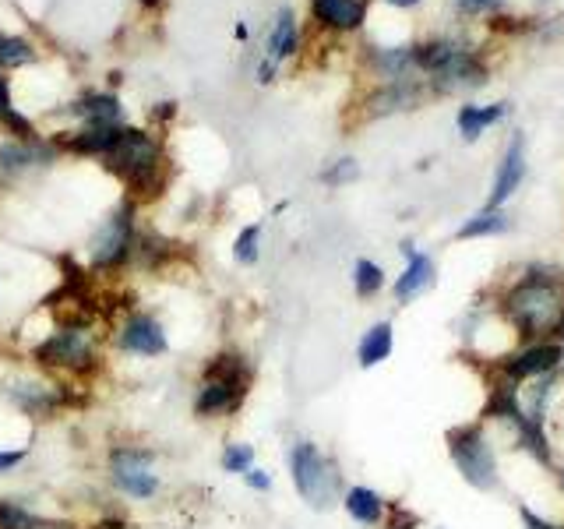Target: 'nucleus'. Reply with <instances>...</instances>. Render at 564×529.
I'll use <instances>...</instances> for the list:
<instances>
[{"label": "nucleus", "instance_id": "f257e3e1", "mask_svg": "<svg viewBox=\"0 0 564 529\" xmlns=\"http://www.w3.org/2000/svg\"><path fill=\"white\" fill-rule=\"evenodd\" d=\"M501 314L522 339L557 336L564 325V276L557 269H529L505 293Z\"/></svg>", "mask_w": 564, "mask_h": 529}, {"label": "nucleus", "instance_id": "f03ea898", "mask_svg": "<svg viewBox=\"0 0 564 529\" xmlns=\"http://www.w3.org/2000/svg\"><path fill=\"white\" fill-rule=\"evenodd\" d=\"M290 470H293V484H297L300 498L311 508H328L339 494V473L335 466L318 452V445L311 441H300L293 445L290 455Z\"/></svg>", "mask_w": 564, "mask_h": 529}, {"label": "nucleus", "instance_id": "7ed1b4c3", "mask_svg": "<svg viewBox=\"0 0 564 529\" xmlns=\"http://www.w3.org/2000/svg\"><path fill=\"white\" fill-rule=\"evenodd\" d=\"M448 452H452V462L459 466L469 487L490 491L498 484V459H494V448L483 438L480 427H455V431H448Z\"/></svg>", "mask_w": 564, "mask_h": 529}, {"label": "nucleus", "instance_id": "20e7f679", "mask_svg": "<svg viewBox=\"0 0 564 529\" xmlns=\"http://www.w3.org/2000/svg\"><path fill=\"white\" fill-rule=\"evenodd\" d=\"M247 392V371H244V360L237 357H219L216 364L208 367V378L198 392V417H216V413H230L240 406Z\"/></svg>", "mask_w": 564, "mask_h": 529}, {"label": "nucleus", "instance_id": "39448f33", "mask_svg": "<svg viewBox=\"0 0 564 529\" xmlns=\"http://www.w3.org/2000/svg\"><path fill=\"white\" fill-rule=\"evenodd\" d=\"M159 159H163V152H159L156 138L138 131V127H127L124 138L117 142V149L106 156V163H110V170L120 173L131 187H145L152 173H156Z\"/></svg>", "mask_w": 564, "mask_h": 529}, {"label": "nucleus", "instance_id": "423d86ee", "mask_svg": "<svg viewBox=\"0 0 564 529\" xmlns=\"http://www.w3.org/2000/svg\"><path fill=\"white\" fill-rule=\"evenodd\" d=\"M36 360L46 367H67V371H89L96 364V350H92L89 336L82 328H64L53 332L43 346L36 350Z\"/></svg>", "mask_w": 564, "mask_h": 529}, {"label": "nucleus", "instance_id": "0eeeda50", "mask_svg": "<svg viewBox=\"0 0 564 529\" xmlns=\"http://www.w3.org/2000/svg\"><path fill=\"white\" fill-rule=\"evenodd\" d=\"M131 244H134V212L131 205H124V209H117L106 219L103 230L92 240V265L96 269H113V265H120L131 254Z\"/></svg>", "mask_w": 564, "mask_h": 529}, {"label": "nucleus", "instance_id": "6e6552de", "mask_svg": "<svg viewBox=\"0 0 564 529\" xmlns=\"http://www.w3.org/2000/svg\"><path fill=\"white\" fill-rule=\"evenodd\" d=\"M113 480L120 491H127L131 498H152L159 491V477L152 473V455L134 452V448H117L113 452Z\"/></svg>", "mask_w": 564, "mask_h": 529}, {"label": "nucleus", "instance_id": "1a4fd4ad", "mask_svg": "<svg viewBox=\"0 0 564 529\" xmlns=\"http://www.w3.org/2000/svg\"><path fill=\"white\" fill-rule=\"evenodd\" d=\"M564 364V346L561 343H529L526 350L512 353V357L501 360V371L508 381H533L543 374L557 371Z\"/></svg>", "mask_w": 564, "mask_h": 529}, {"label": "nucleus", "instance_id": "9d476101", "mask_svg": "<svg viewBox=\"0 0 564 529\" xmlns=\"http://www.w3.org/2000/svg\"><path fill=\"white\" fill-rule=\"evenodd\" d=\"M483 82H487V68H483V60L469 50H459L445 68L434 71V78H431L434 92H441V96H452V92H462V89H480Z\"/></svg>", "mask_w": 564, "mask_h": 529}, {"label": "nucleus", "instance_id": "9b49d317", "mask_svg": "<svg viewBox=\"0 0 564 529\" xmlns=\"http://www.w3.org/2000/svg\"><path fill=\"white\" fill-rule=\"evenodd\" d=\"M522 177H526V142H522V135H515L505 152V159H501V166H498V177H494V191H490V198H487V209H501V205L519 191Z\"/></svg>", "mask_w": 564, "mask_h": 529}, {"label": "nucleus", "instance_id": "f8f14e48", "mask_svg": "<svg viewBox=\"0 0 564 529\" xmlns=\"http://www.w3.org/2000/svg\"><path fill=\"white\" fill-rule=\"evenodd\" d=\"M120 350L141 353V357H159L166 353V332L156 318L149 314H134L127 318V325L120 328Z\"/></svg>", "mask_w": 564, "mask_h": 529}, {"label": "nucleus", "instance_id": "ddd939ff", "mask_svg": "<svg viewBox=\"0 0 564 529\" xmlns=\"http://www.w3.org/2000/svg\"><path fill=\"white\" fill-rule=\"evenodd\" d=\"M46 163H53V149L43 142L22 138V142L0 145V170L4 173H25V170H36V166H46Z\"/></svg>", "mask_w": 564, "mask_h": 529}, {"label": "nucleus", "instance_id": "4468645a", "mask_svg": "<svg viewBox=\"0 0 564 529\" xmlns=\"http://www.w3.org/2000/svg\"><path fill=\"white\" fill-rule=\"evenodd\" d=\"M311 8L321 25L339 29V32L360 29V22H364V15H367L364 0H311Z\"/></svg>", "mask_w": 564, "mask_h": 529}, {"label": "nucleus", "instance_id": "2eb2a0df", "mask_svg": "<svg viewBox=\"0 0 564 529\" xmlns=\"http://www.w3.org/2000/svg\"><path fill=\"white\" fill-rule=\"evenodd\" d=\"M406 261H409L406 272H402L399 283H395V300H399V304H413L423 290L434 286V261L427 258V254L416 251L413 258H406Z\"/></svg>", "mask_w": 564, "mask_h": 529}, {"label": "nucleus", "instance_id": "dca6fc26", "mask_svg": "<svg viewBox=\"0 0 564 529\" xmlns=\"http://www.w3.org/2000/svg\"><path fill=\"white\" fill-rule=\"evenodd\" d=\"M423 99V89L416 82H409V78H395V82H388L381 92H374L371 96V117H381V113H395V110H409V106H416Z\"/></svg>", "mask_w": 564, "mask_h": 529}, {"label": "nucleus", "instance_id": "f3484780", "mask_svg": "<svg viewBox=\"0 0 564 529\" xmlns=\"http://www.w3.org/2000/svg\"><path fill=\"white\" fill-rule=\"evenodd\" d=\"M124 131L127 127H117V124H92V127H85V131H78L67 145L75 152H82V156H110L120 138H124Z\"/></svg>", "mask_w": 564, "mask_h": 529}, {"label": "nucleus", "instance_id": "a211bd4d", "mask_svg": "<svg viewBox=\"0 0 564 529\" xmlns=\"http://www.w3.org/2000/svg\"><path fill=\"white\" fill-rule=\"evenodd\" d=\"M392 343H395L392 325H388V321H378V325H374L371 332H367V336L360 339V346H357L360 367H378V364H385V360L392 357Z\"/></svg>", "mask_w": 564, "mask_h": 529}, {"label": "nucleus", "instance_id": "6ab92c4d", "mask_svg": "<svg viewBox=\"0 0 564 529\" xmlns=\"http://www.w3.org/2000/svg\"><path fill=\"white\" fill-rule=\"evenodd\" d=\"M342 505H346L349 519L364 522V526H378L381 515H385V501H381V494L371 491V487H349Z\"/></svg>", "mask_w": 564, "mask_h": 529}, {"label": "nucleus", "instance_id": "aec40b11", "mask_svg": "<svg viewBox=\"0 0 564 529\" xmlns=\"http://www.w3.org/2000/svg\"><path fill=\"white\" fill-rule=\"evenodd\" d=\"M459 50H462V46L455 43V39H431V43L413 46V64L420 71H427V75H434V71L445 68L448 60H452Z\"/></svg>", "mask_w": 564, "mask_h": 529}, {"label": "nucleus", "instance_id": "412c9836", "mask_svg": "<svg viewBox=\"0 0 564 529\" xmlns=\"http://www.w3.org/2000/svg\"><path fill=\"white\" fill-rule=\"evenodd\" d=\"M293 50H297V18L290 8H282L272 25V36H268V60L290 57Z\"/></svg>", "mask_w": 564, "mask_h": 529}, {"label": "nucleus", "instance_id": "4be33fe9", "mask_svg": "<svg viewBox=\"0 0 564 529\" xmlns=\"http://www.w3.org/2000/svg\"><path fill=\"white\" fill-rule=\"evenodd\" d=\"M508 113L505 103H494L487 106V110H480V106H462L459 110V131L466 142H476V138L483 135V127H490L494 120H501Z\"/></svg>", "mask_w": 564, "mask_h": 529}, {"label": "nucleus", "instance_id": "5701e85b", "mask_svg": "<svg viewBox=\"0 0 564 529\" xmlns=\"http://www.w3.org/2000/svg\"><path fill=\"white\" fill-rule=\"evenodd\" d=\"M75 113H82L85 120L92 124H117L120 117H124V110H120V99L117 96H85L82 103L75 106Z\"/></svg>", "mask_w": 564, "mask_h": 529}, {"label": "nucleus", "instance_id": "b1692460", "mask_svg": "<svg viewBox=\"0 0 564 529\" xmlns=\"http://www.w3.org/2000/svg\"><path fill=\"white\" fill-rule=\"evenodd\" d=\"M508 230V219L501 216L498 209H487L480 212V216H473L469 223L459 226V240H469V237H494V233H505Z\"/></svg>", "mask_w": 564, "mask_h": 529}, {"label": "nucleus", "instance_id": "393cba45", "mask_svg": "<svg viewBox=\"0 0 564 529\" xmlns=\"http://www.w3.org/2000/svg\"><path fill=\"white\" fill-rule=\"evenodd\" d=\"M374 68L381 71V75H388L395 82V78H406L409 68H416L413 64V50H374Z\"/></svg>", "mask_w": 564, "mask_h": 529}, {"label": "nucleus", "instance_id": "a878e982", "mask_svg": "<svg viewBox=\"0 0 564 529\" xmlns=\"http://www.w3.org/2000/svg\"><path fill=\"white\" fill-rule=\"evenodd\" d=\"M32 57H36V50H32L25 39L4 36V32H0V68H22Z\"/></svg>", "mask_w": 564, "mask_h": 529}, {"label": "nucleus", "instance_id": "bb28decb", "mask_svg": "<svg viewBox=\"0 0 564 529\" xmlns=\"http://www.w3.org/2000/svg\"><path fill=\"white\" fill-rule=\"evenodd\" d=\"M353 286H357L360 297H374V293L385 286V272L374 265V261L360 258L357 261V269H353Z\"/></svg>", "mask_w": 564, "mask_h": 529}, {"label": "nucleus", "instance_id": "cd10ccee", "mask_svg": "<svg viewBox=\"0 0 564 529\" xmlns=\"http://www.w3.org/2000/svg\"><path fill=\"white\" fill-rule=\"evenodd\" d=\"M11 395H15L18 403H22L29 413H43V410H50V406L57 403V399H53V395L46 392L43 385H18Z\"/></svg>", "mask_w": 564, "mask_h": 529}, {"label": "nucleus", "instance_id": "c85d7f7f", "mask_svg": "<svg viewBox=\"0 0 564 529\" xmlns=\"http://www.w3.org/2000/svg\"><path fill=\"white\" fill-rule=\"evenodd\" d=\"M258 244H261V226H247L237 237V244H233V254H237L240 265H254L258 261Z\"/></svg>", "mask_w": 564, "mask_h": 529}, {"label": "nucleus", "instance_id": "c756f323", "mask_svg": "<svg viewBox=\"0 0 564 529\" xmlns=\"http://www.w3.org/2000/svg\"><path fill=\"white\" fill-rule=\"evenodd\" d=\"M251 462H254L251 445H230L223 455V470L226 473H247L251 470Z\"/></svg>", "mask_w": 564, "mask_h": 529}, {"label": "nucleus", "instance_id": "7c9ffc66", "mask_svg": "<svg viewBox=\"0 0 564 529\" xmlns=\"http://www.w3.org/2000/svg\"><path fill=\"white\" fill-rule=\"evenodd\" d=\"M321 177H325V184H346V180L357 177V159H339V163L321 173Z\"/></svg>", "mask_w": 564, "mask_h": 529}, {"label": "nucleus", "instance_id": "2f4dec72", "mask_svg": "<svg viewBox=\"0 0 564 529\" xmlns=\"http://www.w3.org/2000/svg\"><path fill=\"white\" fill-rule=\"evenodd\" d=\"M416 515L409 512V508H402V505H395L392 508V515H388V522H385V529H416Z\"/></svg>", "mask_w": 564, "mask_h": 529}, {"label": "nucleus", "instance_id": "473e14b6", "mask_svg": "<svg viewBox=\"0 0 564 529\" xmlns=\"http://www.w3.org/2000/svg\"><path fill=\"white\" fill-rule=\"evenodd\" d=\"M466 15H480V11H494V8H501V0H455Z\"/></svg>", "mask_w": 564, "mask_h": 529}, {"label": "nucleus", "instance_id": "72a5a7b5", "mask_svg": "<svg viewBox=\"0 0 564 529\" xmlns=\"http://www.w3.org/2000/svg\"><path fill=\"white\" fill-rule=\"evenodd\" d=\"M244 480L254 487V491H268V487H272V477H268V473H261V470H254V466L244 473Z\"/></svg>", "mask_w": 564, "mask_h": 529}, {"label": "nucleus", "instance_id": "f704fd0d", "mask_svg": "<svg viewBox=\"0 0 564 529\" xmlns=\"http://www.w3.org/2000/svg\"><path fill=\"white\" fill-rule=\"evenodd\" d=\"M11 113H15V106H11V89H8V78H0V120H8Z\"/></svg>", "mask_w": 564, "mask_h": 529}, {"label": "nucleus", "instance_id": "c9c22d12", "mask_svg": "<svg viewBox=\"0 0 564 529\" xmlns=\"http://www.w3.org/2000/svg\"><path fill=\"white\" fill-rule=\"evenodd\" d=\"M522 522H526V529H564V526H554V522L540 519V515L529 512V508H522Z\"/></svg>", "mask_w": 564, "mask_h": 529}, {"label": "nucleus", "instance_id": "e433bc0d", "mask_svg": "<svg viewBox=\"0 0 564 529\" xmlns=\"http://www.w3.org/2000/svg\"><path fill=\"white\" fill-rule=\"evenodd\" d=\"M18 462H22V452H0V470H11Z\"/></svg>", "mask_w": 564, "mask_h": 529}, {"label": "nucleus", "instance_id": "4c0bfd02", "mask_svg": "<svg viewBox=\"0 0 564 529\" xmlns=\"http://www.w3.org/2000/svg\"><path fill=\"white\" fill-rule=\"evenodd\" d=\"M388 4H395V8H413V4H420V0H388Z\"/></svg>", "mask_w": 564, "mask_h": 529}, {"label": "nucleus", "instance_id": "58836bf2", "mask_svg": "<svg viewBox=\"0 0 564 529\" xmlns=\"http://www.w3.org/2000/svg\"><path fill=\"white\" fill-rule=\"evenodd\" d=\"M141 4H149V8H152V4H159V0H141Z\"/></svg>", "mask_w": 564, "mask_h": 529}, {"label": "nucleus", "instance_id": "ea45409f", "mask_svg": "<svg viewBox=\"0 0 564 529\" xmlns=\"http://www.w3.org/2000/svg\"><path fill=\"white\" fill-rule=\"evenodd\" d=\"M561 487H564V470H561Z\"/></svg>", "mask_w": 564, "mask_h": 529}]
</instances>
